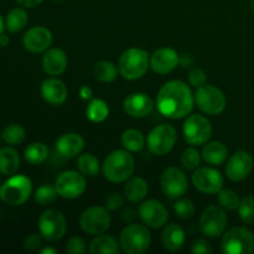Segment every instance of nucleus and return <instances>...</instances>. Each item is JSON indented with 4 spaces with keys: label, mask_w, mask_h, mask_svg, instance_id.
<instances>
[{
    "label": "nucleus",
    "mask_w": 254,
    "mask_h": 254,
    "mask_svg": "<svg viewBox=\"0 0 254 254\" xmlns=\"http://www.w3.org/2000/svg\"><path fill=\"white\" fill-rule=\"evenodd\" d=\"M195 96L183 81L173 79L161 86L156 97L159 113L170 119H181L192 112Z\"/></svg>",
    "instance_id": "1"
},
{
    "label": "nucleus",
    "mask_w": 254,
    "mask_h": 254,
    "mask_svg": "<svg viewBox=\"0 0 254 254\" xmlns=\"http://www.w3.org/2000/svg\"><path fill=\"white\" fill-rule=\"evenodd\" d=\"M135 170V161L128 150H114L104 159L102 171L111 183H124L131 178Z\"/></svg>",
    "instance_id": "2"
},
{
    "label": "nucleus",
    "mask_w": 254,
    "mask_h": 254,
    "mask_svg": "<svg viewBox=\"0 0 254 254\" xmlns=\"http://www.w3.org/2000/svg\"><path fill=\"white\" fill-rule=\"evenodd\" d=\"M150 67V56L143 49L131 47L119 56L118 72L124 79L135 81L141 78Z\"/></svg>",
    "instance_id": "3"
},
{
    "label": "nucleus",
    "mask_w": 254,
    "mask_h": 254,
    "mask_svg": "<svg viewBox=\"0 0 254 254\" xmlns=\"http://www.w3.org/2000/svg\"><path fill=\"white\" fill-rule=\"evenodd\" d=\"M151 243V233L148 226L131 223L119 235L121 248L128 254H141L148 251Z\"/></svg>",
    "instance_id": "4"
},
{
    "label": "nucleus",
    "mask_w": 254,
    "mask_h": 254,
    "mask_svg": "<svg viewBox=\"0 0 254 254\" xmlns=\"http://www.w3.org/2000/svg\"><path fill=\"white\" fill-rule=\"evenodd\" d=\"M32 183L25 175H12L0 186V200L9 206H21L29 200Z\"/></svg>",
    "instance_id": "5"
},
{
    "label": "nucleus",
    "mask_w": 254,
    "mask_h": 254,
    "mask_svg": "<svg viewBox=\"0 0 254 254\" xmlns=\"http://www.w3.org/2000/svg\"><path fill=\"white\" fill-rule=\"evenodd\" d=\"M221 250L226 254L254 253V235L246 227H233L223 233Z\"/></svg>",
    "instance_id": "6"
},
{
    "label": "nucleus",
    "mask_w": 254,
    "mask_h": 254,
    "mask_svg": "<svg viewBox=\"0 0 254 254\" xmlns=\"http://www.w3.org/2000/svg\"><path fill=\"white\" fill-rule=\"evenodd\" d=\"M195 103L207 116H218L227 106L225 93L212 84H203L196 88Z\"/></svg>",
    "instance_id": "7"
},
{
    "label": "nucleus",
    "mask_w": 254,
    "mask_h": 254,
    "mask_svg": "<svg viewBox=\"0 0 254 254\" xmlns=\"http://www.w3.org/2000/svg\"><path fill=\"white\" fill-rule=\"evenodd\" d=\"M178 141V133L171 124H159L148 134L146 145L154 155H165L170 153Z\"/></svg>",
    "instance_id": "8"
},
{
    "label": "nucleus",
    "mask_w": 254,
    "mask_h": 254,
    "mask_svg": "<svg viewBox=\"0 0 254 254\" xmlns=\"http://www.w3.org/2000/svg\"><path fill=\"white\" fill-rule=\"evenodd\" d=\"M39 231L47 242H57L66 235L67 222L64 213L55 208H49L39 218Z\"/></svg>",
    "instance_id": "9"
},
{
    "label": "nucleus",
    "mask_w": 254,
    "mask_h": 254,
    "mask_svg": "<svg viewBox=\"0 0 254 254\" xmlns=\"http://www.w3.org/2000/svg\"><path fill=\"white\" fill-rule=\"evenodd\" d=\"M183 133L186 143L190 145H203L212 135V126L206 117L201 114H192L184 122Z\"/></svg>",
    "instance_id": "10"
},
{
    "label": "nucleus",
    "mask_w": 254,
    "mask_h": 254,
    "mask_svg": "<svg viewBox=\"0 0 254 254\" xmlns=\"http://www.w3.org/2000/svg\"><path fill=\"white\" fill-rule=\"evenodd\" d=\"M111 215L107 207L92 206L86 208L79 216V227L84 233L98 236L108 231L111 227Z\"/></svg>",
    "instance_id": "11"
},
{
    "label": "nucleus",
    "mask_w": 254,
    "mask_h": 254,
    "mask_svg": "<svg viewBox=\"0 0 254 254\" xmlns=\"http://www.w3.org/2000/svg\"><path fill=\"white\" fill-rule=\"evenodd\" d=\"M55 188L60 197L73 200L83 195L87 189V181L81 171L66 170L56 178Z\"/></svg>",
    "instance_id": "12"
},
{
    "label": "nucleus",
    "mask_w": 254,
    "mask_h": 254,
    "mask_svg": "<svg viewBox=\"0 0 254 254\" xmlns=\"http://www.w3.org/2000/svg\"><path fill=\"white\" fill-rule=\"evenodd\" d=\"M228 218L225 208L221 206H208L203 210L200 217V231L205 237L217 238L223 235L227 227Z\"/></svg>",
    "instance_id": "13"
},
{
    "label": "nucleus",
    "mask_w": 254,
    "mask_h": 254,
    "mask_svg": "<svg viewBox=\"0 0 254 254\" xmlns=\"http://www.w3.org/2000/svg\"><path fill=\"white\" fill-rule=\"evenodd\" d=\"M191 181H192L195 189L206 195L218 193L225 185V179H223L222 174L217 169L211 168V166H202V168L198 166L193 171Z\"/></svg>",
    "instance_id": "14"
},
{
    "label": "nucleus",
    "mask_w": 254,
    "mask_h": 254,
    "mask_svg": "<svg viewBox=\"0 0 254 254\" xmlns=\"http://www.w3.org/2000/svg\"><path fill=\"white\" fill-rule=\"evenodd\" d=\"M161 190L171 200L183 197L189 189V181L185 173L178 166H169L163 171L160 178Z\"/></svg>",
    "instance_id": "15"
},
{
    "label": "nucleus",
    "mask_w": 254,
    "mask_h": 254,
    "mask_svg": "<svg viewBox=\"0 0 254 254\" xmlns=\"http://www.w3.org/2000/svg\"><path fill=\"white\" fill-rule=\"evenodd\" d=\"M138 215L145 226L150 228H161L169 220V212L164 203L158 200L141 201L138 207Z\"/></svg>",
    "instance_id": "16"
},
{
    "label": "nucleus",
    "mask_w": 254,
    "mask_h": 254,
    "mask_svg": "<svg viewBox=\"0 0 254 254\" xmlns=\"http://www.w3.org/2000/svg\"><path fill=\"white\" fill-rule=\"evenodd\" d=\"M253 165L254 160L252 155L248 151L238 150L228 159L225 173L231 181L238 183L248 178L251 171L253 170Z\"/></svg>",
    "instance_id": "17"
},
{
    "label": "nucleus",
    "mask_w": 254,
    "mask_h": 254,
    "mask_svg": "<svg viewBox=\"0 0 254 254\" xmlns=\"http://www.w3.org/2000/svg\"><path fill=\"white\" fill-rule=\"evenodd\" d=\"M22 44L31 54L46 52L52 44V32L45 26H34L25 32Z\"/></svg>",
    "instance_id": "18"
},
{
    "label": "nucleus",
    "mask_w": 254,
    "mask_h": 254,
    "mask_svg": "<svg viewBox=\"0 0 254 254\" xmlns=\"http://www.w3.org/2000/svg\"><path fill=\"white\" fill-rule=\"evenodd\" d=\"M180 64V56L171 47L155 50L150 56V68L155 73L168 74Z\"/></svg>",
    "instance_id": "19"
},
{
    "label": "nucleus",
    "mask_w": 254,
    "mask_h": 254,
    "mask_svg": "<svg viewBox=\"0 0 254 254\" xmlns=\"http://www.w3.org/2000/svg\"><path fill=\"white\" fill-rule=\"evenodd\" d=\"M124 112L131 118H145L154 109V102L145 93H130L123 102Z\"/></svg>",
    "instance_id": "20"
},
{
    "label": "nucleus",
    "mask_w": 254,
    "mask_h": 254,
    "mask_svg": "<svg viewBox=\"0 0 254 254\" xmlns=\"http://www.w3.org/2000/svg\"><path fill=\"white\" fill-rule=\"evenodd\" d=\"M40 92H41L42 98L51 106H61L67 101V97H68V89L66 84L56 77H50L45 79L40 87Z\"/></svg>",
    "instance_id": "21"
},
{
    "label": "nucleus",
    "mask_w": 254,
    "mask_h": 254,
    "mask_svg": "<svg viewBox=\"0 0 254 254\" xmlns=\"http://www.w3.org/2000/svg\"><path fill=\"white\" fill-rule=\"evenodd\" d=\"M84 138L78 133H64L56 140V151L64 159L76 158L84 149Z\"/></svg>",
    "instance_id": "22"
},
{
    "label": "nucleus",
    "mask_w": 254,
    "mask_h": 254,
    "mask_svg": "<svg viewBox=\"0 0 254 254\" xmlns=\"http://www.w3.org/2000/svg\"><path fill=\"white\" fill-rule=\"evenodd\" d=\"M67 66H68V59L66 52L59 47L49 49L42 57V68L49 76H60L66 71Z\"/></svg>",
    "instance_id": "23"
},
{
    "label": "nucleus",
    "mask_w": 254,
    "mask_h": 254,
    "mask_svg": "<svg viewBox=\"0 0 254 254\" xmlns=\"http://www.w3.org/2000/svg\"><path fill=\"white\" fill-rule=\"evenodd\" d=\"M185 231L178 223H170L165 226L161 233L163 247L169 252H178L185 245Z\"/></svg>",
    "instance_id": "24"
},
{
    "label": "nucleus",
    "mask_w": 254,
    "mask_h": 254,
    "mask_svg": "<svg viewBox=\"0 0 254 254\" xmlns=\"http://www.w3.org/2000/svg\"><path fill=\"white\" fill-rule=\"evenodd\" d=\"M201 156H202V160L206 161L208 165L220 166L227 160L228 149L222 141H207L206 144H203Z\"/></svg>",
    "instance_id": "25"
},
{
    "label": "nucleus",
    "mask_w": 254,
    "mask_h": 254,
    "mask_svg": "<svg viewBox=\"0 0 254 254\" xmlns=\"http://www.w3.org/2000/svg\"><path fill=\"white\" fill-rule=\"evenodd\" d=\"M149 192L148 183L143 178L134 176L127 180L124 185V195L128 201L133 203L141 202Z\"/></svg>",
    "instance_id": "26"
},
{
    "label": "nucleus",
    "mask_w": 254,
    "mask_h": 254,
    "mask_svg": "<svg viewBox=\"0 0 254 254\" xmlns=\"http://www.w3.org/2000/svg\"><path fill=\"white\" fill-rule=\"evenodd\" d=\"M121 251V245L118 241L109 235L96 236L89 245V252L92 254H117Z\"/></svg>",
    "instance_id": "27"
},
{
    "label": "nucleus",
    "mask_w": 254,
    "mask_h": 254,
    "mask_svg": "<svg viewBox=\"0 0 254 254\" xmlns=\"http://www.w3.org/2000/svg\"><path fill=\"white\" fill-rule=\"evenodd\" d=\"M20 168V155L14 148L5 146L0 149V174L11 176Z\"/></svg>",
    "instance_id": "28"
},
{
    "label": "nucleus",
    "mask_w": 254,
    "mask_h": 254,
    "mask_svg": "<svg viewBox=\"0 0 254 254\" xmlns=\"http://www.w3.org/2000/svg\"><path fill=\"white\" fill-rule=\"evenodd\" d=\"M27 21H29V15H27L25 7L17 6L7 12L6 17H5V27L11 34H16L26 26Z\"/></svg>",
    "instance_id": "29"
},
{
    "label": "nucleus",
    "mask_w": 254,
    "mask_h": 254,
    "mask_svg": "<svg viewBox=\"0 0 254 254\" xmlns=\"http://www.w3.org/2000/svg\"><path fill=\"white\" fill-rule=\"evenodd\" d=\"M122 145L126 150L130 151V153H138L141 149L145 146L146 139L144 134L138 129H127L123 134H122Z\"/></svg>",
    "instance_id": "30"
},
{
    "label": "nucleus",
    "mask_w": 254,
    "mask_h": 254,
    "mask_svg": "<svg viewBox=\"0 0 254 254\" xmlns=\"http://www.w3.org/2000/svg\"><path fill=\"white\" fill-rule=\"evenodd\" d=\"M24 158L31 165H40V164L45 163L49 158V148H47L46 144L35 141V143L29 144L25 148Z\"/></svg>",
    "instance_id": "31"
},
{
    "label": "nucleus",
    "mask_w": 254,
    "mask_h": 254,
    "mask_svg": "<svg viewBox=\"0 0 254 254\" xmlns=\"http://www.w3.org/2000/svg\"><path fill=\"white\" fill-rule=\"evenodd\" d=\"M87 119L93 123H102L106 121L109 116V107L103 99L94 98L91 99L86 109Z\"/></svg>",
    "instance_id": "32"
},
{
    "label": "nucleus",
    "mask_w": 254,
    "mask_h": 254,
    "mask_svg": "<svg viewBox=\"0 0 254 254\" xmlns=\"http://www.w3.org/2000/svg\"><path fill=\"white\" fill-rule=\"evenodd\" d=\"M77 168L84 176L94 178V176L98 175L99 170H101V164H99L97 156H94L91 153H86L79 155L78 160H77Z\"/></svg>",
    "instance_id": "33"
},
{
    "label": "nucleus",
    "mask_w": 254,
    "mask_h": 254,
    "mask_svg": "<svg viewBox=\"0 0 254 254\" xmlns=\"http://www.w3.org/2000/svg\"><path fill=\"white\" fill-rule=\"evenodd\" d=\"M1 138L9 145H20L26 138V131L21 124L11 123L2 129Z\"/></svg>",
    "instance_id": "34"
},
{
    "label": "nucleus",
    "mask_w": 254,
    "mask_h": 254,
    "mask_svg": "<svg viewBox=\"0 0 254 254\" xmlns=\"http://www.w3.org/2000/svg\"><path fill=\"white\" fill-rule=\"evenodd\" d=\"M94 76L103 83H111L118 76V67L109 61H99L94 64Z\"/></svg>",
    "instance_id": "35"
},
{
    "label": "nucleus",
    "mask_w": 254,
    "mask_h": 254,
    "mask_svg": "<svg viewBox=\"0 0 254 254\" xmlns=\"http://www.w3.org/2000/svg\"><path fill=\"white\" fill-rule=\"evenodd\" d=\"M217 200L221 207L228 211L238 210L241 203V198L237 193L233 190H228V189H222L220 192L217 193Z\"/></svg>",
    "instance_id": "36"
},
{
    "label": "nucleus",
    "mask_w": 254,
    "mask_h": 254,
    "mask_svg": "<svg viewBox=\"0 0 254 254\" xmlns=\"http://www.w3.org/2000/svg\"><path fill=\"white\" fill-rule=\"evenodd\" d=\"M59 192L56 188L51 185H42L35 191V201L40 206H49L56 201Z\"/></svg>",
    "instance_id": "37"
},
{
    "label": "nucleus",
    "mask_w": 254,
    "mask_h": 254,
    "mask_svg": "<svg viewBox=\"0 0 254 254\" xmlns=\"http://www.w3.org/2000/svg\"><path fill=\"white\" fill-rule=\"evenodd\" d=\"M201 159H202V156H201L200 151L192 145L185 149L184 153L181 154V165L186 170H196L200 166Z\"/></svg>",
    "instance_id": "38"
},
{
    "label": "nucleus",
    "mask_w": 254,
    "mask_h": 254,
    "mask_svg": "<svg viewBox=\"0 0 254 254\" xmlns=\"http://www.w3.org/2000/svg\"><path fill=\"white\" fill-rule=\"evenodd\" d=\"M238 215L245 223L254 222V197L253 196H245L241 200L238 207Z\"/></svg>",
    "instance_id": "39"
},
{
    "label": "nucleus",
    "mask_w": 254,
    "mask_h": 254,
    "mask_svg": "<svg viewBox=\"0 0 254 254\" xmlns=\"http://www.w3.org/2000/svg\"><path fill=\"white\" fill-rule=\"evenodd\" d=\"M174 211H175L176 216L183 220H188L195 215V205L190 198H178L175 203H174Z\"/></svg>",
    "instance_id": "40"
},
{
    "label": "nucleus",
    "mask_w": 254,
    "mask_h": 254,
    "mask_svg": "<svg viewBox=\"0 0 254 254\" xmlns=\"http://www.w3.org/2000/svg\"><path fill=\"white\" fill-rule=\"evenodd\" d=\"M86 242L79 236H73L66 243V252L68 254H83L86 253Z\"/></svg>",
    "instance_id": "41"
},
{
    "label": "nucleus",
    "mask_w": 254,
    "mask_h": 254,
    "mask_svg": "<svg viewBox=\"0 0 254 254\" xmlns=\"http://www.w3.org/2000/svg\"><path fill=\"white\" fill-rule=\"evenodd\" d=\"M188 77L191 86L196 87V88L203 86V84H206V82H207V74H206V72L203 71L202 68H200V67H193V68L189 72Z\"/></svg>",
    "instance_id": "42"
},
{
    "label": "nucleus",
    "mask_w": 254,
    "mask_h": 254,
    "mask_svg": "<svg viewBox=\"0 0 254 254\" xmlns=\"http://www.w3.org/2000/svg\"><path fill=\"white\" fill-rule=\"evenodd\" d=\"M42 245V236L39 233H30L24 241V248L30 252L37 251Z\"/></svg>",
    "instance_id": "43"
},
{
    "label": "nucleus",
    "mask_w": 254,
    "mask_h": 254,
    "mask_svg": "<svg viewBox=\"0 0 254 254\" xmlns=\"http://www.w3.org/2000/svg\"><path fill=\"white\" fill-rule=\"evenodd\" d=\"M191 252L195 254H211L212 253V246L205 238H197L191 246Z\"/></svg>",
    "instance_id": "44"
},
{
    "label": "nucleus",
    "mask_w": 254,
    "mask_h": 254,
    "mask_svg": "<svg viewBox=\"0 0 254 254\" xmlns=\"http://www.w3.org/2000/svg\"><path fill=\"white\" fill-rule=\"evenodd\" d=\"M124 205V197L118 192H112L106 198V207L109 211H117Z\"/></svg>",
    "instance_id": "45"
},
{
    "label": "nucleus",
    "mask_w": 254,
    "mask_h": 254,
    "mask_svg": "<svg viewBox=\"0 0 254 254\" xmlns=\"http://www.w3.org/2000/svg\"><path fill=\"white\" fill-rule=\"evenodd\" d=\"M44 0H16L17 4L22 7H26V9H31V7L39 6Z\"/></svg>",
    "instance_id": "46"
},
{
    "label": "nucleus",
    "mask_w": 254,
    "mask_h": 254,
    "mask_svg": "<svg viewBox=\"0 0 254 254\" xmlns=\"http://www.w3.org/2000/svg\"><path fill=\"white\" fill-rule=\"evenodd\" d=\"M79 96L83 101H91L92 97H93V91H92L91 87L82 86L81 89H79Z\"/></svg>",
    "instance_id": "47"
},
{
    "label": "nucleus",
    "mask_w": 254,
    "mask_h": 254,
    "mask_svg": "<svg viewBox=\"0 0 254 254\" xmlns=\"http://www.w3.org/2000/svg\"><path fill=\"white\" fill-rule=\"evenodd\" d=\"M193 64V59L191 55H183L180 57V64L183 67H191Z\"/></svg>",
    "instance_id": "48"
},
{
    "label": "nucleus",
    "mask_w": 254,
    "mask_h": 254,
    "mask_svg": "<svg viewBox=\"0 0 254 254\" xmlns=\"http://www.w3.org/2000/svg\"><path fill=\"white\" fill-rule=\"evenodd\" d=\"M127 217H128V222H130V221L135 217V215H134V212L131 210H126L123 213H122V218L126 221Z\"/></svg>",
    "instance_id": "49"
},
{
    "label": "nucleus",
    "mask_w": 254,
    "mask_h": 254,
    "mask_svg": "<svg viewBox=\"0 0 254 254\" xmlns=\"http://www.w3.org/2000/svg\"><path fill=\"white\" fill-rule=\"evenodd\" d=\"M9 42H10L9 36H7V35H5L4 32H2V34L0 35V46H1V47L7 46V45H9Z\"/></svg>",
    "instance_id": "50"
},
{
    "label": "nucleus",
    "mask_w": 254,
    "mask_h": 254,
    "mask_svg": "<svg viewBox=\"0 0 254 254\" xmlns=\"http://www.w3.org/2000/svg\"><path fill=\"white\" fill-rule=\"evenodd\" d=\"M40 253L41 254H56L57 251L52 247H44L40 250Z\"/></svg>",
    "instance_id": "51"
},
{
    "label": "nucleus",
    "mask_w": 254,
    "mask_h": 254,
    "mask_svg": "<svg viewBox=\"0 0 254 254\" xmlns=\"http://www.w3.org/2000/svg\"><path fill=\"white\" fill-rule=\"evenodd\" d=\"M4 29H6V27H5V21H4V19H2L1 15H0V35L4 32Z\"/></svg>",
    "instance_id": "52"
},
{
    "label": "nucleus",
    "mask_w": 254,
    "mask_h": 254,
    "mask_svg": "<svg viewBox=\"0 0 254 254\" xmlns=\"http://www.w3.org/2000/svg\"><path fill=\"white\" fill-rule=\"evenodd\" d=\"M252 9H253V11H254V0H252Z\"/></svg>",
    "instance_id": "53"
},
{
    "label": "nucleus",
    "mask_w": 254,
    "mask_h": 254,
    "mask_svg": "<svg viewBox=\"0 0 254 254\" xmlns=\"http://www.w3.org/2000/svg\"><path fill=\"white\" fill-rule=\"evenodd\" d=\"M54 1H57V2H60V1H64V0H54Z\"/></svg>",
    "instance_id": "54"
},
{
    "label": "nucleus",
    "mask_w": 254,
    "mask_h": 254,
    "mask_svg": "<svg viewBox=\"0 0 254 254\" xmlns=\"http://www.w3.org/2000/svg\"><path fill=\"white\" fill-rule=\"evenodd\" d=\"M1 139H2V138H1V134H0V141H1Z\"/></svg>",
    "instance_id": "55"
}]
</instances>
